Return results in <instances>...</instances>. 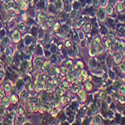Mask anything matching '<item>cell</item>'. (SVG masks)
Returning <instances> with one entry per match:
<instances>
[{
    "mask_svg": "<svg viewBox=\"0 0 125 125\" xmlns=\"http://www.w3.org/2000/svg\"><path fill=\"white\" fill-rule=\"evenodd\" d=\"M48 7V1L47 0H38L36 3V9L40 11H46Z\"/></svg>",
    "mask_w": 125,
    "mask_h": 125,
    "instance_id": "obj_1",
    "label": "cell"
},
{
    "mask_svg": "<svg viewBox=\"0 0 125 125\" xmlns=\"http://www.w3.org/2000/svg\"><path fill=\"white\" fill-rule=\"evenodd\" d=\"M106 11L104 7H100L98 8V10L96 11V16H97V19L99 21H104V20H106Z\"/></svg>",
    "mask_w": 125,
    "mask_h": 125,
    "instance_id": "obj_2",
    "label": "cell"
},
{
    "mask_svg": "<svg viewBox=\"0 0 125 125\" xmlns=\"http://www.w3.org/2000/svg\"><path fill=\"white\" fill-rule=\"evenodd\" d=\"M23 43L24 45L27 47L29 46L30 44H32V43H35L34 42V38H33V35H30V34H25L23 36Z\"/></svg>",
    "mask_w": 125,
    "mask_h": 125,
    "instance_id": "obj_3",
    "label": "cell"
},
{
    "mask_svg": "<svg viewBox=\"0 0 125 125\" xmlns=\"http://www.w3.org/2000/svg\"><path fill=\"white\" fill-rule=\"evenodd\" d=\"M88 49H89V55L91 57L95 56L97 54V46H95V44L93 43L92 41H90L88 43Z\"/></svg>",
    "mask_w": 125,
    "mask_h": 125,
    "instance_id": "obj_4",
    "label": "cell"
},
{
    "mask_svg": "<svg viewBox=\"0 0 125 125\" xmlns=\"http://www.w3.org/2000/svg\"><path fill=\"white\" fill-rule=\"evenodd\" d=\"M33 64H34L35 69H36L37 71H39V70L42 69L43 64H44V61H43L42 59H40V57H37V58H35V59H34Z\"/></svg>",
    "mask_w": 125,
    "mask_h": 125,
    "instance_id": "obj_5",
    "label": "cell"
},
{
    "mask_svg": "<svg viewBox=\"0 0 125 125\" xmlns=\"http://www.w3.org/2000/svg\"><path fill=\"white\" fill-rule=\"evenodd\" d=\"M46 11H47L48 15H52V16H55V15H57V13H58V10L56 9V7L54 6L53 3L48 4V7H47Z\"/></svg>",
    "mask_w": 125,
    "mask_h": 125,
    "instance_id": "obj_6",
    "label": "cell"
},
{
    "mask_svg": "<svg viewBox=\"0 0 125 125\" xmlns=\"http://www.w3.org/2000/svg\"><path fill=\"white\" fill-rule=\"evenodd\" d=\"M113 53V59H114V62H115L116 64H119L120 62L122 61V59H123V55H122V53L121 52H119V51H114V52H112ZM111 53V54H112Z\"/></svg>",
    "mask_w": 125,
    "mask_h": 125,
    "instance_id": "obj_7",
    "label": "cell"
},
{
    "mask_svg": "<svg viewBox=\"0 0 125 125\" xmlns=\"http://www.w3.org/2000/svg\"><path fill=\"white\" fill-rule=\"evenodd\" d=\"M24 87H25V82H24V80H23V78L22 77H20L17 81H16V84H15V89L17 90V91H21V90H23L24 89Z\"/></svg>",
    "mask_w": 125,
    "mask_h": 125,
    "instance_id": "obj_8",
    "label": "cell"
},
{
    "mask_svg": "<svg viewBox=\"0 0 125 125\" xmlns=\"http://www.w3.org/2000/svg\"><path fill=\"white\" fill-rule=\"evenodd\" d=\"M11 38H12V41L14 43L18 44V42L21 39V34H20V31L17 29V30H14L12 32V35H11Z\"/></svg>",
    "mask_w": 125,
    "mask_h": 125,
    "instance_id": "obj_9",
    "label": "cell"
},
{
    "mask_svg": "<svg viewBox=\"0 0 125 125\" xmlns=\"http://www.w3.org/2000/svg\"><path fill=\"white\" fill-rule=\"evenodd\" d=\"M34 90L39 92V91H42L45 90V85H44V82L42 81H36L34 83Z\"/></svg>",
    "mask_w": 125,
    "mask_h": 125,
    "instance_id": "obj_10",
    "label": "cell"
},
{
    "mask_svg": "<svg viewBox=\"0 0 125 125\" xmlns=\"http://www.w3.org/2000/svg\"><path fill=\"white\" fill-rule=\"evenodd\" d=\"M16 27V20L14 18H9L7 20V28L9 31H12Z\"/></svg>",
    "mask_w": 125,
    "mask_h": 125,
    "instance_id": "obj_11",
    "label": "cell"
},
{
    "mask_svg": "<svg viewBox=\"0 0 125 125\" xmlns=\"http://www.w3.org/2000/svg\"><path fill=\"white\" fill-rule=\"evenodd\" d=\"M53 4L56 7V9L58 10V12L63 11V8H64V1L63 0H55Z\"/></svg>",
    "mask_w": 125,
    "mask_h": 125,
    "instance_id": "obj_12",
    "label": "cell"
},
{
    "mask_svg": "<svg viewBox=\"0 0 125 125\" xmlns=\"http://www.w3.org/2000/svg\"><path fill=\"white\" fill-rule=\"evenodd\" d=\"M17 29L20 31V32H22V33H26L27 31H28V25L24 22H19L17 24Z\"/></svg>",
    "mask_w": 125,
    "mask_h": 125,
    "instance_id": "obj_13",
    "label": "cell"
},
{
    "mask_svg": "<svg viewBox=\"0 0 125 125\" xmlns=\"http://www.w3.org/2000/svg\"><path fill=\"white\" fill-rule=\"evenodd\" d=\"M11 87H12L11 80H7V81L4 83V85L2 86V88L4 89V91H5V93H6L7 95L10 93V91H11Z\"/></svg>",
    "mask_w": 125,
    "mask_h": 125,
    "instance_id": "obj_14",
    "label": "cell"
},
{
    "mask_svg": "<svg viewBox=\"0 0 125 125\" xmlns=\"http://www.w3.org/2000/svg\"><path fill=\"white\" fill-rule=\"evenodd\" d=\"M89 66L91 69H96V68H99V63H98V59L97 58H91L89 60Z\"/></svg>",
    "mask_w": 125,
    "mask_h": 125,
    "instance_id": "obj_15",
    "label": "cell"
},
{
    "mask_svg": "<svg viewBox=\"0 0 125 125\" xmlns=\"http://www.w3.org/2000/svg\"><path fill=\"white\" fill-rule=\"evenodd\" d=\"M19 97H20V99H21L23 102H25V101L29 98V91H28V90H25V89L21 90V91H20Z\"/></svg>",
    "mask_w": 125,
    "mask_h": 125,
    "instance_id": "obj_16",
    "label": "cell"
},
{
    "mask_svg": "<svg viewBox=\"0 0 125 125\" xmlns=\"http://www.w3.org/2000/svg\"><path fill=\"white\" fill-rule=\"evenodd\" d=\"M82 30L86 33H90L92 31V24L90 22H85L84 24L82 25Z\"/></svg>",
    "mask_w": 125,
    "mask_h": 125,
    "instance_id": "obj_17",
    "label": "cell"
},
{
    "mask_svg": "<svg viewBox=\"0 0 125 125\" xmlns=\"http://www.w3.org/2000/svg\"><path fill=\"white\" fill-rule=\"evenodd\" d=\"M28 3H29L28 0H19V1L17 2L19 7L21 8V10H26L28 8Z\"/></svg>",
    "mask_w": 125,
    "mask_h": 125,
    "instance_id": "obj_18",
    "label": "cell"
},
{
    "mask_svg": "<svg viewBox=\"0 0 125 125\" xmlns=\"http://www.w3.org/2000/svg\"><path fill=\"white\" fill-rule=\"evenodd\" d=\"M90 124H97V125H100L102 124V119L99 115H94L91 120V123Z\"/></svg>",
    "mask_w": 125,
    "mask_h": 125,
    "instance_id": "obj_19",
    "label": "cell"
},
{
    "mask_svg": "<svg viewBox=\"0 0 125 125\" xmlns=\"http://www.w3.org/2000/svg\"><path fill=\"white\" fill-rule=\"evenodd\" d=\"M16 112L18 114H20V115H22V116H25V108H24V102L21 103V104H19V106L16 110Z\"/></svg>",
    "mask_w": 125,
    "mask_h": 125,
    "instance_id": "obj_20",
    "label": "cell"
},
{
    "mask_svg": "<svg viewBox=\"0 0 125 125\" xmlns=\"http://www.w3.org/2000/svg\"><path fill=\"white\" fill-rule=\"evenodd\" d=\"M78 96L80 98V101L81 102H85V100L87 99V95H86V92L84 90H80L78 92Z\"/></svg>",
    "mask_w": 125,
    "mask_h": 125,
    "instance_id": "obj_21",
    "label": "cell"
},
{
    "mask_svg": "<svg viewBox=\"0 0 125 125\" xmlns=\"http://www.w3.org/2000/svg\"><path fill=\"white\" fill-rule=\"evenodd\" d=\"M35 53L37 54V56L39 57V56H42L43 55V52H44V50H43V48H42V46L41 45H39V44H36V47H35Z\"/></svg>",
    "mask_w": 125,
    "mask_h": 125,
    "instance_id": "obj_22",
    "label": "cell"
},
{
    "mask_svg": "<svg viewBox=\"0 0 125 125\" xmlns=\"http://www.w3.org/2000/svg\"><path fill=\"white\" fill-rule=\"evenodd\" d=\"M63 10L65 12H71L72 11V3H70L69 1H65L64 2V8H63Z\"/></svg>",
    "mask_w": 125,
    "mask_h": 125,
    "instance_id": "obj_23",
    "label": "cell"
},
{
    "mask_svg": "<svg viewBox=\"0 0 125 125\" xmlns=\"http://www.w3.org/2000/svg\"><path fill=\"white\" fill-rule=\"evenodd\" d=\"M46 22H47V25H48V27H52V26H53V24L55 23V19H54V16H52V15H48V17H47V20H46Z\"/></svg>",
    "mask_w": 125,
    "mask_h": 125,
    "instance_id": "obj_24",
    "label": "cell"
},
{
    "mask_svg": "<svg viewBox=\"0 0 125 125\" xmlns=\"http://www.w3.org/2000/svg\"><path fill=\"white\" fill-rule=\"evenodd\" d=\"M92 74L100 77V76H102V75L104 74V71H103V69H101V68H96V69H93Z\"/></svg>",
    "mask_w": 125,
    "mask_h": 125,
    "instance_id": "obj_25",
    "label": "cell"
},
{
    "mask_svg": "<svg viewBox=\"0 0 125 125\" xmlns=\"http://www.w3.org/2000/svg\"><path fill=\"white\" fill-rule=\"evenodd\" d=\"M51 66H52V65H51L50 60H49V61H45V62H44V64H43V67H42V70H43L44 72H49Z\"/></svg>",
    "mask_w": 125,
    "mask_h": 125,
    "instance_id": "obj_26",
    "label": "cell"
},
{
    "mask_svg": "<svg viewBox=\"0 0 125 125\" xmlns=\"http://www.w3.org/2000/svg\"><path fill=\"white\" fill-rule=\"evenodd\" d=\"M84 88L86 89V91H88V92H90V91H92V89H93V84H92V82H90V81H85V83H84Z\"/></svg>",
    "mask_w": 125,
    "mask_h": 125,
    "instance_id": "obj_27",
    "label": "cell"
},
{
    "mask_svg": "<svg viewBox=\"0 0 125 125\" xmlns=\"http://www.w3.org/2000/svg\"><path fill=\"white\" fill-rule=\"evenodd\" d=\"M5 53H6V55L7 56H13V54H14V50H13V48L11 47V46H7L6 48H5Z\"/></svg>",
    "mask_w": 125,
    "mask_h": 125,
    "instance_id": "obj_28",
    "label": "cell"
},
{
    "mask_svg": "<svg viewBox=\"0 0 125 125\" xmlns=\"http://www.w3.org/2000/svg\"><path fill=\"white\" fill-rule=\"evenodd\" d=\"M64 66H65L69 71H72V69H73V62H72V60H67V61H65Z\"/></svg>",
    "mask_w": 125,
    "mask_h": 125,
    "instance_id": "obj_29",
    "label": "cell"
},
{
    "mask_svg": "<svg viewBox=\"0 0 125 125\" xmlns=\"http://www.w3.org/2000/svg\"><path fill=\"white\" fill-rule=\"evenodd\" d=\"M9 99H10V103L16 104V103H18V101H19V96L16 95V94H12L11 96H10Z\"/></svg>",
    "mask_w": 125,
    "mask_h": 125,
    "instance_id": "obj_30",
    "label": "cell"
},
{
    "mask_svg": "<svg viewBox=\"0 0 125 125\" xmlns=\"http://www.w3.org/2000/svg\"><path fill=\"white\" fill-rule=\"evenodd\" d=\"M106 98H107V92L104 91V90H101V91L99 92V99L102 100V101H103V100L105 101Z\"/></svg>",
    "mask_w": 125,
    "mask_h": 125,
    "instance_id": "obj_31",
    "label": "cell"
},
{
    "mask_svg": "<svg viewBox=\"0 0 125 125\" xmlns=\"http://www.w3.org/2000/svg\"><path fill=\"white\" fill-rule=\"evenodd\" d=\"M98 30H99V33H100L102 36H104V35H107V33H108V30H107V28H106V27H104V26H99Z\"/></svg>",
    "mask_w": 125,
    "mask_h": 125,
    "instance_id": "obj_32",
    "label": "cell"
},
{
    "mask_svg": "<svg viewBox=\"0 0 125 125\" xmlns=\"http://www.w3.org/2000/svg\"><path fill=\"white\" fill-rule=\"evenodd\" d=\"M2 104V105L5 107V108H7V107H9V104H10V99L9 98H7V97H4L2 100H1V102H0Z\"/></svg>",
    "mask_w": 125,
    "mask_h": 125,
    "instance_id": "obj_33",
    "label": "cell"
},
{
    "mask_svg": "<svg viewBox=\"0 0 125 125\" xmlns=\"http://www.w3.org/2000/svg\"><path fill=\"white\" fill-rule=\"evenodd\" d=\"M105 11H106V14L107 15H112L113 14V6L107 4L105 6Z\"/></svg>",
    "mask_w": 125,
    "mask_h": 125,
    "instance_id": "obj_34",
    "label": "cell"
},
{
    "mask_svg": "<svg viewBox=\"0 0 125 125\" xmlns=\"http://www.w3.org/2000/svg\"><path fill=\"white\" fill-rule=\"evenodd\" d=\"M1 44L4 45L5 47L9 46V45H10V39H9L7 36H5L3 39H1Z\"/></svg>",
    "mask_w": 125,
    "mask_h": 125,
    "instance_id": "obj_35",
    "label": "cell"
},
{
    "mask_svg": "<svg viewBox=\"0 0 125 125\" xmlns=\"http://www.w3.org/2000/svg\"><path fill=\"white\" fill-rule=\"evenodd\" d=\"M79 9H81V5L78 1H74L73 3H72V10H78L79 11Z\"/></svg>",
    "mask_w": 125,
    "mask_h": 125,
    "instance_id": "obj_36",
    "label": "cell"
},
{
    "mask_svg": "<svg viewBox=\"0 0 125 125\" xmlns=\"http://www.w3.org/2000/svg\"><path fill=\"white\" fill-rule=\"evenodd\" d=\"M107 39H109L111 42H114V41H115V33L114 32H108L107 33Z\"/></svg>",
    "mask_w": 125,
    "mask_h": 125,
    "instance_id": "obj_37",
    "label": "cell"
},
{
    "mask_svg": "<svg viewBox=\"0 0 125 125\" xmlns=\"http://www.w3.org/2000/svg\"><path fill=\"white\" fill-rule=\"evenodd\" d=\"M118 69L120 70V72H122V73H125V62H120L119 65H118Z\"/></svg>",
    "mask_w": 125,
    "mask_h": 125,
    "instance_id": "obj_38",
    "label": "cell"
},
{
    "mask_svg": "<svg viewBox=\"0 0 125 125\" xmlns=\"http://www.w3.org/2000/svg\"><path fill=\"white\" fill-rule=\"evenodd\" d=\"M118 93L119 94H123V93H125V85L124 84H119L118 85Z\"/></svg>",
    "mask_w": 125,
    "mask_h": 125,
    "instance_id": "obj_39",
    "label": "cell"
},
{
    "mask_svg": "<svg viewBox=\"0 0 125 125\" xmlns=\"http://www.w3.org/2000/svg\"><path fill=\"white\" fill-rule=\"evenodd\" d=\"M63 44H64V46H65L67 49H70V48H72V44H73V43H72L69 39H66L65 42H64Z\"/></svg>",
    "mask_w": 125,
    "mask_h": 125,
    "instance_id": "obj_40",
    "label": "cell"
},
{
    "mask_svg": "<svg viewBox=\"0 0 125 125\" xmlns=\"http://www.w3.org/2000/svg\"><path fill=\"white\" fill-rule=\"evenodd\" d=\"M108 78L111 79V80H114V79L116 78V74L114 73L112 70H109V71H108Z\"/></svg>",
    "mask_w": 125,
    "mask_h": 125,
    "instance_id": "obj_41",
    "label": "cell"
},
{
    "mask_svg": "<svg viewBox=\"0 0 125 125\" xmlns=\"http://www.w3.org/2000/svg\"><path fill=\"white\" fill-rule=\"evenodd\" d=\"M52 27H53V30L55 31V32H57V31L61 28V24H60V22H55L54 24H53V26H52Z\"/></svg>",
    "mask_w": 125,
    "mask_h": 125,
    "instance_id": "obj_42",
    "label": "cell"
},
{
    "mask_svg": "<svg viewBox=\"0 0 125 125\" xmlns=\"http://www.w3.org/2000/svg\"><path fill=\"white\" fill-rule=\"evenodd\" d=\"M124 10H125V9H124V7H123V5H122V2L117 3V11H118L119 13H122Z\"/></svg>",
    "mask_w": 125,
    "mask_h": 125,
    "instance_id": "obj_43",
    "label": "cell"
},
{
    "mask_svg": "<svg viewBox=\"0 0 125 125\" xmlns=\"http://www.w3.org/2000/svg\"><path fill=\"white\" fill-rule=\"evenodd\" d=\"M4 76H5V71L3 68H0V82H1L3 79H4Z\"/></svg>",
    "mask_w": 125,
    "mask_h": 125,
    "instance_id": "obj_44",
    "label": "cell"
},
{
    "mask_svg": "<svg viewBox=\"0 0 125 125\" xmlns=\"http://www.w3.org/2000/svg\"><path fill=\"white\" fill-rule=\"evenodd\" d=\"M77 36H78V38H79L80 40H83V39H85V35H84V33H83L82 31H78V33H77Z\"/></svg>",
    "mask_w": 125,
    "mask_h": 125,
    "instance_id": "obj_45",
    "label": "cell"
},
{
    "mask_svg": "<svg viewBox=\"0 0 125 125\" xmlns=\"http://www.w3.org/2000/svg\"><path fill=\"white\" fill-rule=\"evenodd\" d=\"M43 54H44V56H45L46 58H49V57L52 55V53H51V51H50V50H44Z\"/></svg>",
    "mask_w": 125,
    "mask_h": 125,
    "instance_id": "obj_46",
    "label": "cell"
},
{
    "mask_svg": "<svg viewBox=\"0 0 125 125\" xmlns=\"http://www.w3.org/2000/svg\"><path fill=\"white\" fill-rule=\"evenodd\" d=\"M5 37V30L2 28L0 29V39H3Z\"/></svg>",
    "mask_w": 125,
    "mask_h": 125,
    "instance_id": "obj_47",
    "label": "cell"
},
{
    "mask_svg": "<svg viewBox=\"0 0 125 125\" xmlns=\"http://www.w3.org/2000/svg\"><path fill=\"white\" fill-rule=\"evenodd\" d=\"M106 21L108 22V25H113V23H114V20L112 19V18H108V19H106Z\"/></svg>",
    "mask_w": 125,
    "mask_h": 125,
    "instance_id": "obj_48",
    "label": "cell"
},
{
    "mask_svg": "<svg viewBox=\"0 0 125 125\" xmlns=\"http://www.w3.org/2000/svg\"><path fill=\"white\" fill-rule=\"evenodd\" d=\"M77 65H78L80 68H83V67H84V63H83L82 61H78V62H77Z\"/></svg>",
    "mask_w": 125,
    "mask_h": 125,
    "instance_id": "obj_49",
    "label": "cell"
},
{
    "mask_svg": "<svg viewBox=\"0 0 125 125\" xmlns=\"http://www.w3.org/2000/svg\"><path fill=\"white\" fill-rule=\"evenodd\" d=\"M87 44H86V40L85 39H83V40H81V47H85Z\"/></svg>",
    "mask_w": 125,
    "mask_h": 125,
    "instance_id": "obj_50",
    "label": "cell"
},
{
    "mask_svg": "<svg viewBox=\"0 0 125 125\" xmlns=\"http://www.w3.org/2000/svg\"><path fill=\"white\" fill-rule=\"evenodd\" d=\"M118 19H119V21H125V14H123V15L119 16V17H118Z\"/></svg>",
    "mask_w": 125,
    "mask_h": 125,
    "instance_id": "obj_51",
    "label": "cell"
},
{
    "mask_svg": "<svg viewBox=\"0 0 125 125\" xmlns=\"http://www.w3.org/2000/svg\"><path fill=\"white\" fill-rule=\"evenodd\" d=\"M109 108L110 109H115L116 107H115V104L114 103H109Z\"/></svg>",
    "mask_w": 125,
    "mask_h": 125,
    "instance_id": "obj_52",
    "label": "cell"
},
{
    "mask_svg": "<svg viewBox=\"0 0 125 125\" xmlns=\"http://www.w3.org/2000/svg\"><path fill=\"white\" fill-rule=\"evenodd\" d=\"M4 67V65H3V61L0 59V68H3Z\"/></svg>",
    "mask_w": 125,
    "mask_h": 125,
    "instance_id": "obj_53",
    "label": "cell"
},
{
    "mask_svg": "<svg viewBox=\"0 0 125 125\" xmlns=\"http://www.w3.org/2000/svg\"><path fill=\"white\" fill-rule=\"evenodd\" d=\"M3 28V22H2V20L0 19V29H2Z\"/></svg>",
    "mask_w": 125,
    "mask_h": 125,
    "instance_id": "obj_54",
    "label": "cell"
},
{
    "mask_svg": "<svg viewBox=\"0 0 125 125\" xmlns=\"http://www.w3.org/2000/svg\"><path fill=\"white\" fill-rule=\"evenodd\" d=\"M120 122H121L122 124H125V117H123V118H121V120H120Z\"/></svg>",
    "mask_w": 125,
    "mask_h": 125,
    "instance_id": "obj_55",
    "label": "cell"
},
{
    "mask_svg": "<svg viewBox=\"0 0 125 125\" xmlns=\"http://www.w3.org/2000/svg\"><path fill=\"white\" fill-rule=\"evenodd\" d=\"M0 54H1V51H0Z\"/></svg>",
    "mask_w": 125,
    "mask_h": 125,
    "instance_id": "obj_56",
    "label": "cell"
}]
</instances>
